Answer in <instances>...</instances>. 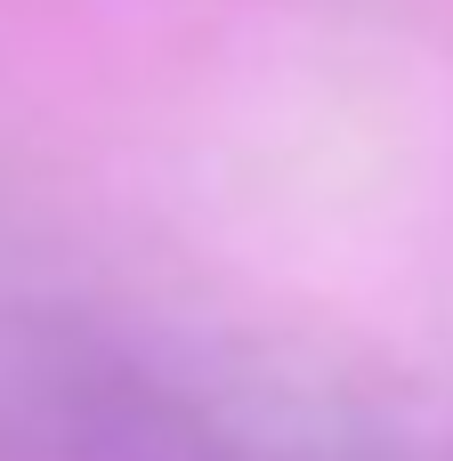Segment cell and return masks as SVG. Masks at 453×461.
<instances>
[{"instance_id": "6da1fadb", "label": "cell", "mask_w": 453, "mask_h": 461, "mask_svg": "<svg viewBox=\"0 0 453 461\" xmlns=\"http://www.w3.org/2000/svg\"><path fill=\"white\" fill-rule=\"evenodd\" d=\"M105 308L0 276V461H89Z\"/></svg>"}]
</instances>
